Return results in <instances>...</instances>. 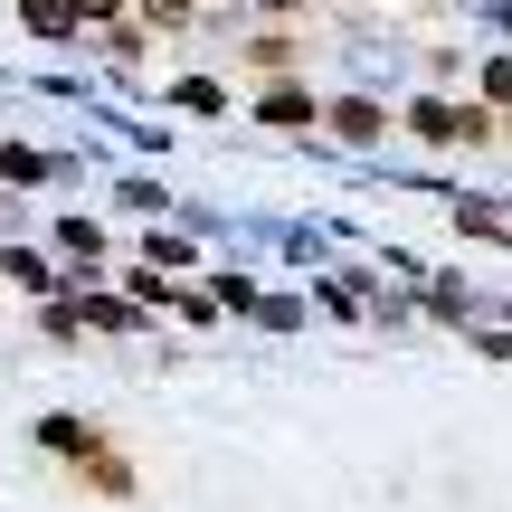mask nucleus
<instances>
[{"label": "nucleus", "mask_w": 512, "mask_h": 512, "mask_svg": "<svg viewBox=\"0 0 512 512\" xmlns=\"http://www.w3.org/2000/svg\"><path fill=\"white\" fill-rule=\"evenodd\" d=\"M408 124H418L427 143H484V133H494V114H484V105H446V95H427Z\"/></svg>", "instance_id": "obj_1"}, {"label": "nucleus", "mask_w": 512, "mask_h": 512, "mask_svg": "<svg viewBox=\"0 0 512 512\" xmlns=\"http://www.w3.org/2000/svg\"><path fill=\"white\" fill-rule=\"evenodd\" d=\"M48 446H57V456H76V465H86L95 484H105V494H124V465H114V456H105V446H95V437H86L76 418H48Z\"/></svg>", "instance_id": "obj_2"}]
</instances>
